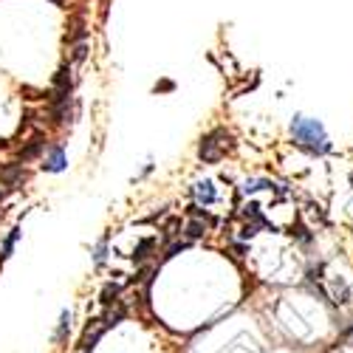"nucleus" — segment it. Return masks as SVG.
Instances as JSON below:
<instances>
[{"instance_id": "obj_1", "label": "nucleus", "mask_w": 353, "mask_h": 353, "mask_svg": "<svg viewBox=\"0 0 353 353\" xmlns=\"http://www.w3.org/2000/svg\"><path fill=\"white\" fill-rule=\"evenodd\" d=\"M291 136L297 141L300 150L311 153V156H325L331 153V141L328 133L316 119H308V116H294L291 119Z\"/></svg>"}, {"instance_id": "obj_2", "label": "nucleus", "mask_w": 353, "mask_h": 353, "mask_svg": "<svg viewBox=\"0 0 353 353\" xmlns=\"http://www.w3.org/2000/svg\"><path fill=\"white\" fill-rule=\"evenodd\" d=\"M232 147H234L232 133L223 130V128H215V130H210L207 136L201 139V144H198V159H201L203 164H218V161L232 150Z\"/></svg>"}, {"instance_id": "obj_3", "label": "nucleus", "mask_w": 353, "mask_h": 353, "mask_svg": "<svg viewBox=\"0 0 353 353\" xmlns=\"http://www.w3.org/2000/svg\"><path fill=\"white\" fill-rule=\"evenodd\" d=\"M105 334H108V328H105L102 316H94V319L85 325V334H82V339H79V350H82V353L94 350V347H97V342H99Z\"/></svg>"}, {"instance_id": "obj_4", "label": "nucleus", "mask_w": 353, "mask_h": 353, "mask_svg": "<svg viewBox=\"0 0 353 353\" xmlns=\"http://www.w3.org/2000/svg\"><path fill=\"white\" fill-rule=\"evenodd\" d=\"M26 179H28V172H26L23 164H3L0 167V181H3V187H9V190L23 187Z\"/></svg>"}, {"instance_id": "obj_5", "label": "nucleus", "mask_w": 353, "mask_h": 353, "mask_svg": "<svg viewBox=\"0 0 353 353\" xmlns=\"http://www.w3.org/2000/svg\"><path fill=\"white\" fill-rule=\"evenodd\" d=\"M43 150H46V136H43V133H34L32 139H28V141L20 147L17 159H20V164L34 161V159H40V156H43Z\"/></svg>"}, {"instance_id": "obj_6", "label": "nucleus", "mask_w": 353, "mask_h": 353, "mask_svg": "<svg viewBox=\"0 0 353 353\" xmlns=\"http://www.w3.org/2000/svg\"><path fill=\"white\" fill-rule=\"evenodd\" d=\"M65 164H68V159H65V150H63V147H60V144L48 147V156H46L43 170H46V172H63Z\"/></svg>"}, {"instance_id": "obj_7", "label": "nucleus", "mask_w": 353, "mask_h": 353, "mask_svg": "<svg viewBox=\"0 0 353 353\" xmlns=\"http://www.w3.org/2000/svg\"><path fill=\"white\" fill-rule=\"evenodd\" d=\"M190 195H195L201 203H212V201L218 198V192H215L212 181H195V184L190 187Z\"/></svg>"}, {"instance_id": "obj_8", "label": "nucleus", "mask_w": 353, "mask_h": 353, "mask_svg": "<svg viewBox=\"0 0 353 353\" xmlns=\"http://www.w3.org/2000/svg\"><path fill=\"white\" fill-rule=\"evenodd\" d=\"M119 294H122V285H116V283H105L102 285V294H99V303L102 308H113V305H119Z\"/></svg>"}, {"instance_id": "obj_9", "label": "nucleus", "mask_w": 353, "mask_h": 353, "mask_svg": "<svg viewBox=\"0 0 353 353\" xmlns=\"http://www.w3.org/2000/svg\"><path fill=\"white\" fill-rule=\"evenodd\" d=\"M207 229H210V223H207V221H201V218H192V221L187 223L184 234H187L190 241H201L203 234H207Z\"/></svg>"}, {"instance_id": "obj_10", "label": "nucleus", "mask_w": 353, "mask_h": 353, "mask_svg": "<svg viewBox=\"0 0 353 353\" xmlns=\"http://www.w3.org/2000/svg\"><path fill=\"white\" fill-rule=\"evenodd\" d=\"M153 249H156V238H144V241L136 246V252H133V263H144L147 257H150Z\"/></svg>"}, {"instance_id": "obj_11", "label": "nucleus", "mask_w": 353, "mask_h": 353, "mask_svg": "<svg viewBox=\"0 0 353 353\" xmlns=\"http://www.w3.org/2000/svg\"><path fill=\"white\" fill-rule=\"evenodd\" d=\"M68 334H71V311H63V314H60V325H57L54 339H57V342H65V339H68Z\"/></svg>"}, {"instance_id": "obj_12", "label": "nucleus", "mask_w": 353, "mask_h": 353, "mask_svg": "<svg viewBox=\"0 0 353 353\" xmlns=\"http://www.w3.org/2000/svg\"><path fill=\"white\" fill-rule=\"evenodd\" d=\"M20 234H23L20 229H12V232L6 234V241H3V252H0V260H6V257L14 252V243L20 241Z\"/></svg>"}, {"instance_id": "obj_13", "label": "nucleus", "mask_w": 353, "mask_h": 353, "mask_svg": "<svg viewBox=\"0 0 353 353\" xmlns=\"http://www.w3.org/2000/svg\"><path fill=\"white\" fill-rule=\"evenodd\" d=\"M88 37V32H85V26H82V20L77 17L74 23H71V32L65 34V43H77V40H85Z\"/></svg>"}, {"instance_id": "obj_14", "label": "nucleus", "mask_w": 353, "mask_h": 353, "mask_svg": "<svg viewBox=\"0 0 353 353\" xmlns=\"http://www.w3.org/2000/svg\"><path fill=\"white\" fill-rule=\"evenodd\" d=\"M291 234H294V238H297L303 246H308V243L314 241V234L308 232V226H305L303 221H297V223H294V232H291Z\"/></svg>"}, {"instance_id": "obj_15", "label": "nucleus", "mask_w": 353, "mask_h": 353, "mask_svg": "<svg viewBox=\"0 0 353 353\" xmlns=\"http://www.w3.org/2000/svg\"><path fill=\"white\" fill-rule=\"evenodd\" d=\"M334 294H336V303H350V288H347V283L339 277V280H334Z\"/></svg>"}, {"instance_id": "obj_16", "label": "nucleus", "mask_w": 353, "mask_h": 353, "mask_svg": "<svg viewBox=\"0 0 353 353\" xmlns=\"http://www.w3.org/2000/svg\"><path fill=\"white\" fill-rule=\"evenodd\" d=\"M105 260H108V234L97 243V249H94V263L97 266H105Z\"/></svg>"}, {"instance_id": "obj_17", "label": "nucleus", "mask_w": 353, "mask_h": 353, "mask_svg": "<svg viewBox=\"0 0 353 353\" xmlns=\"http://www.w3.org/2000/svg\"><path fill=\"white\" fill-rule=\"evenodd\" d=\"M85 57H88V46H85V43H77V46H74V54H71V60H74V63H85Z\"/></svg>"}, {"instance_id": "obj_18", "label": "nucleus", "mask_w": 353, "mask_h": 353, "mask_svg": "<svg viewBox=\"0 0 353 353\" xmlns=\"http://www.w3.org/2000/svg\"><path fill=\"white\" fill-rule=\"evenodd\" d=\"M257 229H263L260 223H246L243 229H241V241H252L254 234H257Z\"/></svg>"}, {"instance_id": "obj_19", "label": "nucleus", "mask_w": 353, "mask_h": 353, "mask_svg": "<svg viewBox=\"0 0 353 353\" xmlns=\"http://www.w3.org/2000/svg\"><path fill=\"white\" fill-rule=\"evenodd\" d=\"M175 234H179V221H175V218H172V221H170V223L164 226V234H161V238H164V241H172V238H175Z\"/></svg>"}, {"instance_id": "obj_20", "label": "nucleus", "mask_w": 353, "mask_h": 353, "mask_svg": "<svg viewBox=\"0 0 353 353\" xmlns=\"http://www.w3.org/2000/svg\"><path fill=\"white\" fill-rule=\"evenodd\" d=\"M156 91H172V82H161V85H156Z\"/></svg>"}, {"instance_id": "obj_21", "label": "nucleus", "mask_w": 353, "mask_h": 353, "mask_svg": "<svg viewBox=\"0 0 353 353\" xmlns=\"http://www.w3.org/2000/svg\"><path fill=\"white\" fill-rule=\"evenodd\" d=\"M350 184H353V172H350Z\"/></svg>"}, {"instance_id": "obj_22", "label": "nucleus", "mask_w": 353, "mask_h": 353, "mask_svg": "<svg viewBox=\"0 0 353 353\" xmlns=\"http://www.w3.org/2000/svg\"><path fill=\"white\" fill-rule=\"evenodd\" d=\"M0 218H3V210H0Z\"/></svg>"}]
</instances>
